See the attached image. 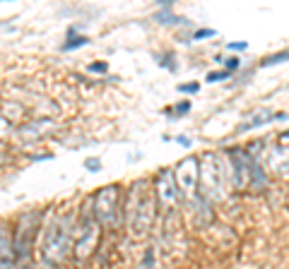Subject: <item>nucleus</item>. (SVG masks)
I'll use <instances>...</instances> for the list:
<instances>
[{"label": "nucleus", "mask_w": 289, "mask_h": 269, "mask_svg": "<svg viewBox=\"0 0 289 269\" xmlns=\"http://www.w3.org/2000/svg\"><path fill=\"white\" fill-rule=\"evenodd\" d=\"M157 214L155 193L150 190L147 181H135L125 195V226L133 238H142Z\"/></svg>", "instance_id": "nucleus-1"}, {"label": "nucleus", "mask_w": 289, "mask_h": 269, "mask_svg": "<svg viewBox=\"0 0 289 269\" xmlns=\"http://www.w3.org/2000/svg\"><path fill=\"white\" fill-rule=\"evenodd\" d=\"M73 238H75V228L70 224V216L56 214L44 228L41 255L46 264H63L73 250Z\"/></svg>", "instance_id": "nucleus-2"}, {"label": "nucleus", "mask_w": 289, "mask_h": 269, "mask_svg": "<svg viewBox=\"0 0 289 269\" xmlns=\"http://www.w3.org/2000/svg\"><path fill=\"white\" fill-rule=\"evenodd\" d=\"M200 163V197L207 202H222L227 197V181H229V161L220 154H205Z\"/></svg>", "instance_id": "nucleus-3"}, {"label": "nucleus", "mask_w": 289, "mask_h": 269, "mask_svg": "<svg viewBox=\"0 0 289 269\" xmlns=\"http://www.w3.org/2000/svg\"><path fill=\"white\" fill-rule=\"evenodd\" d=\"M92 214L99 226H113L121 214V185H106L92 197Z\"/></svg>", "instance_id": "nucleus-4"}, {"label": "nucleus", "mask_w": 289, "mask_h": 269, "mask_svg": "<svg viewBox=\"0 0 289 269\" xmlns=\"http://www.w3.org/2000/svg\"><path fill=\"white\" fill-rule=\"evenodd\" d=\"M174 181H176L178 195L181 200L193 202L198 197V188H200V163L195 156H188L174 168Z\"/></svg>", "instance_id": "nucleus-5"}, {"label": "nucleus", "mask_w": 289, "mask_h": 269, "mask_svg": "<svg viewBox=\"0 0 289 269\" xmlns=\"http://www.w3.org/2000/svg\"><path fill=\"white\" fill-rule=\"evenodd\" d=\"M97 243H99V221L92 214V202H89V212L85 209V216H82V226L75 228V245H73V252H75L80 259H85L92 255V250L97 248Z\"/></svg>", "instance_id": "nucleus-6"}, {"label": "nucleus", "mask_w": 289, "mask_h": 269, "mask_svg": "<svg viewBox=\"0 0 289 269\" xmlns=\"http://www.w3.org/2000/svg\"><path fill=\"white\" fill-rule=\"evenodd\" d=\"M155 195H157V202L159 207L164 209V214H174L181 205V195H178V188H176V181H174V171H164L157 173L155 178Z\"/></svg>", "instance_id": "nucleus-7"}, {"label": "nucleus", "mask_w": 289, "mask_h": 269, "mask_svg": "<svg viewBox=\"0 0 289 269\" xmlns=\"http://www.w3.org/2000/svg\"><path fill=\"white\" fill-rule=\"evenodd\" d=\"M39 212H27L20 216L17 221V233H15V257L17 259H27L29 250H32V238L39 228Z\"/></svg>", "instance_id": "nucleus-8"}, {"label": "nucleus", "mask_w": 289, "mask_h": 269, "mask_svg": "<svg viewBox=\"0 0 289 269\" xmlns=\"http://www.w3.org/2000/svg\"><path fill=\"white\" fill-rule=\"evenodd\" d=\"M248 120H244L239 128H236V132H248V130L258 128V125H267V123H272V120H284L287 118V113H275V111H270V108H258V111H253L251 116H246Z\"/></svg>", "instance_id": "nucleus-9"}, {"label": "nucleus", "mask_w": 289, "mask_h": 269, "mask_svg": "<svg viewBox=\"0 0 289 269\" xmlns=\"http://www.w3.org/2000/svg\"><path fill=\"white\" fill-rule=\"evenodd\" d=\"M51 128H53V123L48 118H34V120H29L27 125H22L17 135H20L22 140H41Z\"/></svg>", "instance_id": "nucleus-10"}, {"label": "nucleus", "mask_w": 289, "mask_h": 269, "mask_svg": "<svg viewBox=\"0 0 289 269\" xmlns=\"http://www.w3.org/2000/svg\"><path fill=\"white\" fill-rule=\"evenodd\" d=\"M15 262V233L12 228L0 221V262Z\"/></svg>", "instance_id": "nucleus-11"}, {"label": "nucleus", "mask_w": 289, "mask_h": 269, "mask_svg": "<svg viewBox=\"0 0 289 269\" xmlns=\"http://www.w3.org/2000/svg\"><path fill=\"white\" fill-rule=\"evenodd\" d=\"M89 43V39L87 36H82V34H78V29L75 27H70L67 29V36H65V43L60 46V51H78V48H82V46H87Z\"/></svg>", "instance_id": "nucleus-12"}, {"label": "nucleus", "mask_w": 289, "mask_h": 269, "mask_svg": "<svg viewBox=\"0 0 289 269\" xmlns=\"http://www.w3.org/2000/svg\"><path fill=\"white\" fill-rule=\"evenodd\" d=\"M287 60H289V48H284V51H279V53H272V55H267V58H263V60H260V67H272V65L287 63Z\"/></svg>", "instance_id": "nucleus-13"}, {"label": "nucleus", "mask_w": 289, "mask_h": 269, "mask_svg": "<svg viewBox=\"0 0 289 269\" xmlns=\"http://www.w3.org/2000/svg\"><path fill=\"white\" fill-rule=\"evenodd\" d=\"M188 111H190V101L183 99V101H178L176 106L167 108V116H169V120H176V118H181V116H186Z\"/></svg>", "instance_id": "nucleus-14"}, {"label": "nucleus", "mask_w": 289, "mask_h": 269, "mask_svg": "<svg viewBox=\"0 0 289 269\" xmlns=\"http://www.w3.org/2000/svg\"><path fill=\"white\" fill-rule=\"evenodd\" d=\"M155 20L159 22V24H178V22H186V20H178L176 15L171 12V8H164V10H159L155 15Z\"/></svg>", "instance_id": "nucleus-15"}, {"label": "nucleus", "mask_w": 289, "mask_h": 269, "mask_svg": "<svg viewBox=\"0 0 289 269\" xmlns=\"http://www.w3.org/2000/svg\"><path fill=\"white\" fill-rule=\"evenodd\" d=\"M217 63L222 65V70H227V72H234V70H239V67H241V58H236V55H229V58L217 55Z\"/></svg>", "instance_id": "nucleus-16"}, {"label": "nucleus", "mask_w": 289, "mask_h": 269, "mask_svg": "<svg viewBox=\"0 0 289 269\" xmlns=\"http://www.w3.org/2000/svg\"><path fill=\"white\" fill-rule=\"evenodd\" d=\"M229 77H232V72H227V70H212V72L205 75V82H207V84H217V82H224V79H229Z\"/></svg>", "instance_id": "nucleus-17"}, {"label": "nucleus", "mask_w": 289, "mask_h": 269, "mask_svg": "<svg viewBox=\"0 0 289 269\" xmlns=\"http://www.w3.org/2000/svg\"><path fill=\"white\" fill-rule=\"evenodd\" d=\"M87 72H92V75H106V72H109V63H106V60L89 63V65H87Z\"/></svg>", "instance_id": "nucleus-18"}, {"label": "nucleus", "mask_w": 289, "mask_h": 269, "mask_svg": "<svg viewBox=\"0 0 289 269\" xmlns=\"http://www.w3.org/2000/svg\"><path fill=\"white\" fill-rule=\"evenodd\" d=\"M176 89L181 94H198V92H200V84H198V82H186V84H178Z\"/></svg>", "instance_id": "nucleus-19"}, {"label": "nucleus", "mask_w": 289, "mask_h": 269, "mask_svg": "<svg viewBox=\"0 0 289 269\" xmlns=\"http://www.w3.org/2000/svg\"><path fill=\"white\" fill-rule=\"evenodd\" d=\"M212 36H217L214 29H195L193 32V41H202V39H212Z\"/></svg>", "instance_id": "nucleus-20"}, {"label": "nucleus", "mask_w": 289, "mask_h": 269, "mask_svg": "<svg viewBox=\"0 0 289 269\" xmlns=\"http://www.w3.org/2000/svg\"><path fill=\"white\" fill-rule=\"evenodd\" d=\"M10 132H12L10 120L5 118V116H0V140H5V137H10Z\"/></svg>", "instance_id": "nucleus-21"}, {"label": "nucleus", "mask_w": 289, "mask_h": 269, "mask_svg": "<svg viewBox=\"0 0 289 269\" xmlns=\"http://www.w3.org/2000/svg\"><path fill=\"white\" fill-rule=\"evenodd\" d=\"M85 168L92 173H97V171H101V161L99 159H87V161H85Z\"/></svg>", "instance_id": "nucleus-22"}, {"label": "nucleus", "mask_w": 289, "mask_h": 269, "mask_svg": "<svg viewBox=\"0 0 289 269\" xmlns=\"http://www.w3.org/2000/svg\"><path fill=\"white\" fill-rule=\"evenodd\" d=\"M227 48H229V51H246V48H248V41H232V43H227Z\"/></svg>", "instance_id": "nucleus-23"}, {"label": "nucleus", "mask_w": 289, "mask_h": 269, "mask_svg": "<svg viewBox=\"0 0 289 269\" xmlns=\"http://www.w3.org/2000/svg\"><path fill=\"white\" fill-rule=\"evenodd\" d=\"M152 267H155V252L147 250V257L142 259V269H152Z\"/></svg>", "instance_id": "nucleus-24"}, {"label": "nucleus", "mask_w": 289, "mask_h": 269, "mask_svg": "<svg viewBox=\"0 0 289 269\" xmlns=\"http://www.w3.org/2000/svg\"><path fill=\"white\" fill-rule=\"evenodd\" d=\"M176 142L181 144V147H190V144H193V140H190V137H186V135H178Z\"/></svg>", "instance_id": "nucleus-25"}, {"label": "nucleus", "mask_w": 289, "mask_h": 269, "mask_svg": "<svg viewBox=\"0 0 289 269\" xmlns=\"http://www.w3.org/2000/svg\"><path fill=\"white\" fill-rule=\"evenodd\" d=\"M0 269H17V267H15V262L10 259V262H0Z\"/></svg>", "instance_id": "nucleus-26"}]
</instances>
